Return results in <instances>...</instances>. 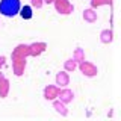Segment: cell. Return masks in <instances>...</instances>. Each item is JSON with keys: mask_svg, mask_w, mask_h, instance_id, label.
Here are the masks:
<instances>
[{"mask_svg": "<svg viewBox=\"0 0 121 121\" xmlns=\"http://www.w3.org/2000/svg\"><path fill=\"white\" fill-rule=\"evenodd\" d=\"M20 0H2L0 2V14L5 17H14V15L20 14Z\"/></svg>", "mask_w": 121, "mask_h": 121, "instance_id": "obj_1", "label": "cell"}, {"mask_svg": "<svg viewBox=\"0 0 121 121\" xmlns=\"http://www.w3.org/2000/svg\"><path fill=\"white\" fill-rule=\"evenodd\" d=\"M55 9H56V12H59L62 15H68L73 12L74 8L68 0H55Z\"/></svg>", "mask_w": 121, "mask_h": 121, "instance_id": "obj_2", "label": "cell"}, {"mask_svg": "<svg viewBox=\"0 0 121 121\" xmlns=\"http://www.w3.org/2000/svg\"><path fill=\"white\" fill-rule=\"evenodd\" d=\"M79 68H80V71L86 76V77H94V76H97V73H98L97 67L94 65V64L88 62V60H82V62H79Z\"/></svg>", "mask_w": 121, "mask_h": 121, "instance_id": "obj_3", "label": "cell"}, {"mask_svg": "<svg viewBox=\"0 0 121 121\" xmlns=\"http://www.w3.org/2000/svg\"><path fill=\"white\" fill-rule=\"evenodd\" d=\"M24 68H26V58L12 55V70H14L15 76H21L24 73Z\"/></svg>", "mask_w": 121, "mask_h": 121, "instance_id": "obj_4", "label": "cell"}, {"mask_svg": "<svg viewBox=\"0 0 121 121\" xmlns=\"http://www.w3.org/2000/svg\"><path fill=\"white\" fill-rule=\"evenodd\" d=\"M59 97V88L55 85H48L44 88V98L45 100H56Z\"/></svg>", "mask_w": 121, "mask_h": 121, "instance_id": "obj_5", "label": "cell"}, {"mask_svg": "<svg viewBox=\"0 0 121 121\" xmlns=\"http://www.w3.org/2000/svg\"><path fill=\"white\" fill-rule=\"evenodd\" d=\"M47 48V44L45 43H33L29 45V52H30V56H39L41 53L45 52Z\"/></svg>", "mask_w": 121, "mask_h": 121, "instance_id": "obj_6", "label": "cell"}, {"mask_svg": "<svg viewBox=\"0 0 121 121\" xmlns=\"http://www.w3.org/2000/svg\"><path fill=\"white\" fill-rule=\"evenodd\" d=\"M59 100L60 101H64V103H71L73 101V98H74V94H73V91L71 89H68V88H62V89H59Z\"/></svg>", "mask_w": 121, "mask_h": 121, "instance_id": "obj_7", "label": "cell"}, {"mask_svg": "<svg viewBox=\"0 0 121 121\" xmlns=\"http://www.w3.org/2000/svg\"><path fill=\"white\" fill-rule=\"evenodd\" d=\"M68 83H70V76H68V73H65V71H59V73L56 74V85L65 88Z\"/></svg>", "mask_w": 121, "mask_h": 121, "instance_id": "obj_8", "label": "cell"}, {"mask_svg": "<svg viewBox=\"0 0 121 121\" xmlns=\"http://www.w3.org/2000/svg\"><path fill=\"white\" fill-rule=\"evenodd\" d=\"M53 108L56 109V112L60 113L62 117H67L68 115V109L65 108V103L64 101H60V100H55L53 101Z\"/></svg>", "mask_w": 121, "mask_h": 121, "instance_id": "obj_9", "label": "cell"}, {"mask_svg": "<svg viewBox=\"0 0 121 121\" xmlns=\"http://www.w3.org/2000/svg\"><path fill=\"white\" fill-rule=\"evenodd\" d=\"M112 39H113V33H112L111 29H104L103 32L100 33V41L103 44H111Z\"/></svg>", "mask_w": 121, "mask_h": 121, "instance_id": "obj_10", "label": "cell"}, {"mask_svg": "<svg viewBox=\"0 0 121 121\" xmlns=\"http://www.w3.org/2000/svg\"><path fill=\"white\" fill-rule=\"evenodd\" d=\"M8 92H9V80L3 77V80L0 82V97L5 98L8 95Z\"/></svg>", "mask_w": 121, "mask_h": 121, "instance_id": "obj_11", "label": "cell"}, {"mask_svg": "<svg viewBox=\"0 0 121 121\" xmlns=\"http://www.w3.org/2000/svg\"><path fill=\"white\" fill-rule=\"evenodd\" d=\"M83 18L88 23H94V21H97V12H94V9H85Z\"/></svg>", "mask_w": 121, "mask_h": 121, "instance_id": "obj_12", "label": "cell"}, {"mask_svg": "<svg viewBox=\"0 0 121 121\" xmlns=\"http://www.w3.org/2000/svg\"><path fill=\"white\" fill-rule=\"evenodd\" d=\"M20 15L23 20H30L33 17V12H32V8L30 6H23L20 9Z\"/></svg>", "mask_w": 121, "mask_h": 121, "instance_id": "obj_13", "label": "cell"}, {"mask_svg": "<svg viewBox=\"0 0 121 121\" xmlns=\"http://www.w3.org/2000/svg\"><path fill=\"white\" fill-rule=\"evenodd\" d=\"M64 68H65V71H74L76 68H77V60L74 58L73 59H67L65 64H64Z\"/></svg>", "mask_w": 121, "mask_h": 121, "instance_id": "obj_14", "label": "cell"}, {"mask_svg": "<svg viewBox=\"0 0 121 121\" xmlns=\"http://www.w3.org/2000/svg\"><path fill=\"white\" fill-rule=\"evenodd\" d=\"M103 5H112V0H91V6L92 8H98Z\"/></svg>", "mask_w": 121, "mask_h": 121, "instance_id": "obj_15", "label": "cell"}, {"mask_svg": "<svg viewBox=\"0 0 121 121\" xmlns=\"http://www.w3.org/2000/svg\"><path fill=\"white\" fill-rule=\"evenodd\" d=\"M73 58L77 60V62H82V60H85V52H83L82 48H76V52H74Z\"/></svg>", "mask_w": 121, "mask_h": 121, "instance_id": "obj_16", "label": "cell"}, {"mask_svg": "<svg viewBox=\"0 0 121 121\" xmlns=\"http://www.w3.org/2000/svg\"><path fill=\"white\" fill-rule=\"evenodd\" d=\"M30 3H32V6H33V8H38V9H39V8L43 6L44 0H30Z\"/></svg>", "mask_w": 121, "mask_h": 121, "instance_id": "obj_17", "label": "cell"}, {"mask_svg": "<svg viewBox=\"0 0 121 121\" xmlns=\"http://www.w3.org/2000/svg\"><path fill=\"white\" fill-rule=\"evenodd\" d=\"M5 62H6V58H5V56H0V68L5 65Z\"/></svg>", "mask_w": 121, "mask_h": 121, "instance_id": "obj_18", "label": "cell"}, {"mask_svg": "<svg viewBox=\"0 0 121 121\" xmlns=\"http://www.w3.org/2000/svg\"><path fill=\"white\" fill-rule=\"evenodd\" d=\"M45 3H55V0H44Z\"/></svg>", "mask_w": 121, "mask_h": 121, "instance_id": "obj_19", "label": "cell"}, {"mask_svg": "<svg viewBox=\"0 0 121 121\" xmlns=\"http://www.w3.org/2000/svg\"><path fill=\"white\" fill-rule=\"evenodd\" d=\"M2 80H3V74L0 73V82H2Z\"/></svg>", "mask_w": 121, "mask_h": 121, "instance_id": "obj_20", "label": "cell"}]
</instances>
